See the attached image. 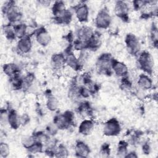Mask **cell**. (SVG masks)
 <instances>
[{
  "label": "cell",
  "mask_w": 158,
  "mask_h": 158,
  "mask_svg": "<svg viewBox=\"0 0 158 158\" xmlns=\"http://www.w3.org/2000/svg\"><path fill=\"white\" fill-rule=\"evenodd\" d=\"M1 9L2 13L8 23L14 25L22 22V11L15 1H8L5 2Z\"/></svg>",
  "instance_id": "6da1fadb"
},
{
  "label": "cell",
  "mask_w": 158,
  "mask_h": 158,
  "mask_svg": "<svg viewBox=\"0 0 158 158\" xmlns=\"http://www.w3.org/2000/svg\"><path fill=\"white\" fill-rule=\"evenodd\" d=\"M114 59L113 56L109 52L101 54L96 59L95 62V70L100 75L110 76L113 74L112 64Z\"/></svg>",
  "instance_id": "7a4b0ae2"
},
{
  "label": "cell",
  "mask_w": 158,
  "mask_h": 158,
  "mask_svg": "<svg viewBox=\"0 0 158 158\" xmlns=\"http://www.w3.org/2000/svg\"><path fill=\"white\" fill-rule=\"evenodd\" d=\"M54 123L60 130H68L75 123V113L72 110H65L64 112L56 114L52 119Z\"/></svg>",
  "instance_id": "3957f363"
},
{
  "label": "cell",
  "mask_w": 158,
  "mask_h": 158,
  "mask_svg": "<svg viewBox=\"0 0 158 158\" xmlns=\"http://www.w3.org/2000/svg\"><path fill=\"white\" fill-rule=\"evenodd\" d=\"M136 64L139 70L143 73L152 75L154 70V60L152 54L148 51L144 50L137 56Z\"/></svg>",
  "instance_id": "277c9868"
},
{
  "label": "cell",
  "mask_w": 158,
  "mask_h": 158,
  "mask_svg": "<svg viewBox=\"0 0 158 158\" xmlns=\"http://www.w3.org/2000/svg\"><path fill=\"white\" fill-rule=\"evenodd\" d=\"M112 20L109 10L107 7H104L97 12L94 20V24L98 30H107L110 27Z\"/></svg>",
  "instance_id": "5b68a950"
},
{
  "label": "cell",
  "mask_w": 158,
  "mask_h": 158,
  "mask_svg": "<svg viewBox=\"0 0 158 158\" xmlns=\"http://www.w3.org/2000/svg\"><path fill=\"white\" fill-rule=\"evenodd\" d=\"M126 49L129 54L137 57L141 51V44L138 36L131 33H127L125 37Z\"/></svg>",
  "instance_id": "8992f818"
},
{
  "label": "cell",
  "mask_w": 158,
  "mask_h": 158,
  "mask_svg": "<svg viewBox=\"0 0 158 158\" xmlns=\"http://www.w3.org/2000/svg\"><path fill=\"white\" fill-rule=\"evenodd\" d=\"M102 133L108 137H114L119 135L122 131V126L116 118H111L102 124Z\"/></svg>",
  "instance_id": "52a82bcc"
},
{
  "label": "cell",
  "mask_w": 158,
  "mask_h": 158,
  "mask_svg": "<svg viewBox=\"0 0 158 158\" xmlns=\"http://www.w3.org/2000/svg\"><path fill=\"white\" fill-rule=\"evenodd\" d=\"M77 20L81 23H85L89 20V9L85 1H80L72 7Z\"/></svg>",
  "instance_id": "ba28073f"
},
{
  "label": "cell",
  "mask_w": 158,
  "mask_h": 158,
  "mask_svg": "<svg viewBox=\"0 0 158 158\" xmlns=\"http://www.w3.org/2000/svg\"><path fill=\"white\" fill-rule=\"evenodd\" d=\"M130 6L127 1H117L115 2L114 11L115 15L124 22L129 20Z\"/></svg>",
  "instance_id": "9c48e42d"
},
{
  "label": "cell",
  "mask_w": 158,
  "mask_h": 158,
  "mask_svg": "<svg viewBox=\"0 0 158 158\" xmlns=\"http://www.w3.org/2000/svg\"><path fill=\"white\" fill-rule=\"evenodd\" d=\"M33 47V41L31 36H25L18 39L15 46L16 52L20 55L27 54L30 52Z\"/></svg>",
  "instance_id": "30bf717a"
},
{
  "label": "cell",
  "mask_w": 158,
  "mask_h": 158,
  "mask_svg": "<svg viewBox=\"0 0 158 158\" xmlns=\"http://www.w3.org/2000/svg\"><path fill=\"white\" fill-rule=\"evenodd\" d=\"M34 37L36 43L43 47L48 46L51 41V36L44 27H40L36 28Z\"/></svg>",
  "instance_id": "8fae6325"
},
{
  "label": "cell",
  "mask_w": 158,
  "mask_h": 158,
  "mask_svg": "<svg viewBox=\"0 0 158 158\" xmlns=\"http://www.w3.org/2000/svg\"><path fill=\"white\" fill-rule=\"evenodd\" d=\"M94 33L95 31L91 27L82 25L77 29L75 33V36L76 39L86 43L93 37Z\"/></svg>",
  "instance_id": "7c38bea8"
},
{
  "label": "cell",
  "mask_w": 158,
  "mask_h": 158,
  "mask_svg": "<svg viewBox=\"0 0 158 158\" xmlns=\"http://www.w3.org/2000/svg\"><path fill=\"white\" fill-rule=\"evenodd\" d=\"M77 112L85 118H93L94 110L91 103L86 99L81 101L76 108Z\"/></svg>",
  "instance_id": "4fadbf2b"
},
{
  "label": "cell",
  "mask_w": 158,
  "mask_h": 158,
  "mask_svg": "<svg viewBox=\"0 0 158 158\" xmlns=\"http://www.w3.org/2000/svg\"><path fill=\"white\" fill-rule=\"evenodd\" d=\"M50 64L52 69L54 72H60L64 69L65 65H66L64 54L63 52H57L54 54L51 57Z\"/></svg>",
  "instance_id": "5bb4252c"
},
{
  "label": "cell",
  "mask_w": 158,
  "mask_h": 158,
  "mask_svg": "<svg viewBox=\"0 0 158 158\" xmlns=\"http://www.w3.org/2000/svg\"><path fill=\"white\" fill-rule=\"evenodd\" d=\"M136 84L138 89L143 91H147L153 88L154 82L150 75L142 73L138 75Z\"/></svg>",
  "instance_id": "9a60e30c"
},
{
  "label": "cell",
  "mask_w": 158,
  "mask_h": 158,
  "mask_svg": "<svg viewBox=\"0 0 158 158\" xmlns=\"http://www.w3.org/2000/svg\"><path fill=\"white\" fill-rule=\"evenodd\" d=\"M73 15V12L72 9L67 8L58 15L52 17V20L56 24L66 25L70 24L72 21Z\"/></svg>",
  "instance_id": "2e32d148"
},
{
  "label": "cell",
  "mask_w": 158,
  "mask_h": 158,
  "mask_svg": "<svg viewBox=\"0 0 158 158\" xmlns=\"http://www.w3.org/2000/svg\"><path fill=\"white\" fill-rule=\"evenodd\" d=\"M94 127V118H83L78 125V131L79 134L83 136H88L92 133Z\"/></svg>",
  "instance_id": "e0dca14e"
},
{
  "label": "cell",
  "mask_w": 158,
  "mask_h": 158,
  "mask_svg": "<svg viewBox=\"0 0 158 158\" xmlns=\"http://www.w3.org/2000/svg\"><path fill=\"white\" fill-rule=\"evenodd\" d=\"M112 70L113 74L120 78L128 75L129 73L128 67L127 64L115 59H114L112 62Z\"/></svg>",
  "instance_id": "ac0fdd59"
},
{
  "label": "cell",
  "mask_w": 158,
  "mask_h": 158,
  "mask_svg": "<svg viewBox=\"0 0 158 158\" xmlns=\"http://www.w3.org/2000/svg\"><path fill=\"white\" fill-rule=\"evenodd\" d=\"M74 152L77 157H86L91 153V149L85 141L77 140L74 145Z\"/></svg>",
  "instance_id": "d6986e66"
},
{
  "label": "cell",
  "mask_w": 158,
  "mask_h": 158,
  "mask_svg": "<svg viewBox=\"0 0 158 158\" xmlns=\"http://www.w3.org/2000/svg\"><path fill=\"white\" fill-rule=\"evenodd\" d=\"M7 124L12 129L14 130H17L21 126L20 122V114L16 110L11 107H10L8 110Z\"/></svg>",
  "instance_id": "ffe728a7"
},
{
  "label": "cell",
  "mask_w": 158,
  "mask_h": 158,
  "mask_svg": "<svg viewBox=\"0 0 158 158\" xmlns=\"http://www.w3.org/2000/svg\"><path fill=\"white\" fill-rule=\"evenodd\" d=\"M2 70L4 75L9 78L20 74V69L19 66L14 62L4 64L2 65Z\"/></svg>",
  "instance_id": "44dd1931"
},
{
  "label": "cell",
  "mask_w": 158,
  "mask_h": 158,
  "mask_svg": "<svg viewBox=\"0 0 158 158\" xmlns=\"http://www.w3.org/2000/svg\"><path fill=\"white\" fill-rule=\"evenodd\" d=\"M101 44V35L98 31H95L93 37L86 42V51H96L100 48Z\"/></svg>",
  "instance_id": "7402d4cb"
},
{
  "label": "cell",
  "mask_w": 158,
  "mask_h": 158,
  "mask_svg": "<svg viewBox=\"0 0 158 158\" xmlns=\"http://www.w3.org/2000/svg\"><path fill=\"white\" fill-rule=\"evenodd\" d=\"M12 27L17 39H20L25 36H27L28 25L25 23L21 22L12 25Z\"/></svg>",
  "instance_id": "603a6c76"
},
{
  "label": "cell",
  "mask_w": 158,
  "mask_h": 158,
  "mask_svg": "<svg viewBox=\"0 0 158 158\" xmlns=\"http://www.w3.org/2000/svg\"><path fill=\"white\" fill-rule=\"evenodd\" d=\"M9 82L10 88L15 91L23 89V78L21 75H17L9 78Z\"/></svg>",
  "instance_id": "cb8c5ba5"
},
{
  "label": "cell",
  "mask_w": 158,
  "mask_h": 158,
  "mask_svg": "<svg viewBox=\"0 0 158 158\" xmlns=\"http://www.w3.org/2000/svg\"><path fill=\"white\" fill-rule=\"evenodd\" d=\"M46 98H47L46 102V108L51 112H54L57 110L59 105L58 99L50 93L47 94Z\"/></svg>",
  "instance_id": "d4e9b609"
},
{
  "label": "cell",
  "mask_w": 158,
  "mask_h": 158,
  "mask_svg": "<svg viewBox=\"0 0 158 158\" xmlns=\"http://www.w3.org/2000/svg\"><path fill=\"white\" fill-rule=\"evenodd\" d=\"M67 7L63 1H56L51 4V12L52 17H56L65 10Z\"/></svg>",
  "instance_id": "484cf974"
},
{
  "label": "cell",
  "mask_w": 158,
  "mask_h": 158,
  "mask_svg": "<svg viewBox=\"0 0 158 158\" xmlns=\"http://www.w3.org/2000/svg\"><path fill=\"white\" fill-rule=\"evenodd\" d=\"M129 144L126 140H120L118 143L116 154L118 157H125L127 152H128Z\"/></svg>",
  "instance_id": "4316f807"
},
{
  "label": "cell",
  "mask_w": 158,
  "mask_h": 158,
  "mask_svg": "<svg viewBox=\"0 0 158 158\" xmlns=\"http://www.w3.org/2000/svg\"><path fill=\"white\" fill-rule=\"evenodd\" d=\"M157 25L154 22H152L150 28L149 38L151 44L154 48H157Z\"/></svg>",
  "instance_id": "83f0119b"
},
{
  "label": "cell",
  "mask_w": 158,
  "mask_h": 158,
  "mask_svg": "<svg viewBox=\"0 0 158 158\" xmlns=\"http://www.w3.org/2000/svg\"><path fill=\"white\" fill-rule=\"evenodd\" d=\"M2 32L4 37L9 41H14L17 39L15 35L12 25L10 23H6L2 27Z\"/></svg>",
  "instance_id": "f1b7e54d"
},
{
  "label": "cell",
  "mask_w": 158,
  "mask_h": 158,
  "mask_svg": "<svg viewBox=\"0 0 158 158\" xmlns=\"http://www.w3.org/2000/svg\"><path fill=\"white\" fill-rule=\"evenodd\" d=\"M120 88L123 91H131L133 88V81L128 75L120 78Z\"/></svg>",
  "instance_id": "f546056e"
},
{
  "label": "cell",
  "mask_w": 158,
  "mask_h": 158,
  "mask_svg": "<svg viewBox=\"0 0 158 158\" xmlns=\"http://www.w3.org/2000/svg\"><path fill=\"white\" fill-rule=\"evenodd\" d=\"M69 156V150L63 144H59L57 146L55 151V157H65Z\"/></svg>",
  "instance_id": "4dcf8cb0"
},
{
  "label": "cell",
  "mask_w": 158,
  "mask_h": 158,
  "mask_svg": "<svg viewBox=\"0 0 158 158\" xmlns=\"http://www.w3.org/2000/svg\"><path fill=\"white\" fill-rule=\"evenodd\" d=\"M37 140L33 136V135L30 136H26L22 138V144L23 146L26 149H28L30 146H31Z\"/></svg>",
  "instance_id": "1f68e13d"
},
{
  "label": "cell",
  "mask_w": 158,
  "mask_h": 158,
  "mask_svg": "<svg viewBox=\"0 0 158 158\" xmlns=\"http://www.w3.org/2000/svg\"><path fill=\"white\" fill-rule=\"evenodd\" d=\"M10 147L7 143L1 141L0 144V156L2 158H6L10 154Z\"/></svg>",
  "instance_id": "d6a6232c"
},
{
  "label": "cell",
  "mask_w": 158,
  "mask_h": 158,
  "mask_svg": "<svg viewBox=\"0 0 158 158\" xmlns=\"http://www.w3.org/2000/svg\"><path fill=\"white\" fill-rule=\"evenodd\" d=\"M110 144L107 143H103L99 149V154L102 157H109L110 154Z\"/></svg>",
  "instance_id": "836d02e7"
},
{
  "label": "cell",
  "mask_w": 158,
  "mask_h": 158,
  "mask_svg": "<svg viewBox=\"0 0 158 158\" xmlns=\"http://www.w3.org/2000/svg\"><path fill=\"white\" fill-rule=\"evenodd\" d=\"M59 130L56 125L54 123H51L45 128L46 133L50 136H54L57 134V132Z\"/></svg>",
  "instance_id": "e575fe53"
},
{
  "label": "cell",
  "mask_w": 158,
  "mask_h": 158,
  "mask_svg": "<svg viewBox=\"0 0 158 158\" xmlns=\"http://www.w3.org/2000/svg\"><path fill=\"white\" fill-rule=\"evenodd\" d=\"M20 122L21 126H25L30 122V117L26 113L20 115Z\"/></svg>",
  "instance_id": "d590c367"
},
{
  "label": "cell",
  "mask_w": 158,
  "mask_h": 158,
  "mask_svg": "<svg viewBox=\"0 0 158 158\" xmlns=\"http://www.w3.org/2000/svg\"><path fill=\"white\" fill-rule=\"evenodd\" d=\"M151 149V147L150 145V143L148 141H145L142 144V151L144 154H148L150 153Z\"/></svg>",
  "instance_id": "8d00e7d4"
},
{
  "label": "cell",
  "mask_w": 158,
  "mask_h": 158,
  "mask_svg": "<svg viewBox=\"0 0 158 158\" xmlns=\"http://www.w3.org/2000/svg\"><path fill=\"white\" fill-rule=\"evenodd\" d=\"M138 156L137 155L136 152L135 151H131L130 152L128 151L125 157H137Z\"/></svg>",
  "instance_id": "74e56055"
},
{
  "label": "cell",
  "mask_w": 158,
  "mask_h": 158,
  "mask_svg": "<svg viewBox=\"0 0 158 158\" xmlns=\"http://www.w3.org/2000/svg\"><path fill=\"white\" fill-rule=\"evenodd\" d=\"M38 2L39 3L40 5L43 6H49L50 5H51V1H38Z\"/></svg>",
  "instance_id": "f35d334b"
}]
</instances>
